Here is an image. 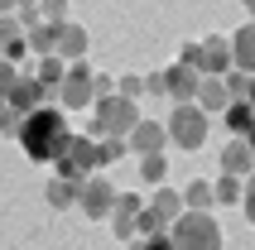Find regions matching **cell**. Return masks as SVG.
Here are the masks:
<instances>
[{
    "mask_svg": "<svg viewBox=\"0 0 255 250\" xmlns=\"http://www.w3.org/2000/svg\"><path fill=\"white\" fill-rule=\"evenodd\" d=\"M19 5H39V0H19Z\"/></svg>",
    "mask_w": 255,
    "mask_h": 250,
    "instance_id": "42",
    "label": "cell"
},
{
    "mask_svg": "<svg viewBox=\"0 0 255 250\" xmlns=\"http://www.w3.org/2000/svg\"><path fill=\"white\" fill-rule=\"evenodd\" d=\"M0 58H5L10 68H19V63L29 58V39H24V34H14V39H5V43H0Z\"/></svg>",
    "mask_w": 255,
    "mask_h": 250,
    "instance_id": "26",
    "label": "cell"
},
{
    "mask_svg": "<svg viewBox=\"0 0 255 250\" xmlns=\"http://www.w3.org/2000/svg\"><path fill=\"white\" fill-rule=\"evenodd\" d=\"M212 193H217V207H236V202L246 197V178H236V173H217Z\"/></svg>",
    "mask_w": 255,
    "mask_h": 250,
    "instance_id": "21",
    "label": "cell"
},
{
    "mask_svg": "<svg viewBox=\"0 0 255 250\" xmlns=\"http://www.w3.org/2000/svg\"><path fill=\"white\" fill-rule=\"evenodd\" d=\"M34 77L48 87V97H58V87H63V77H68V63H63L58 53H48V58H39V63H34Z\"/></svg>",
    "mask_w": 255,
    "mask_h": 250,
    "instance_id": "16",
    "label": "cell"
},
{
    "mask_svg": "<svg viewBox=\"0 0 255 250\" xmlns=\"http://www.w3.org/2000/svg\"><path fill=\"white\" fill-rule=\"evenodd\" d=\"M68 159L77 164V173H82V178H92V173H101V168H106V159H101V139H92V135H72Z\"/></svg>",
    "mask_w": 255,
    "mask_h": 250,
    "instance_id": "10",
    "label": "cell"
},
{
    "mask_svg": "<svg viewBox=\"0 0 255 250\" xmlns=\"http://www.w3.org/2000/svg\"><path fill=\"white\" fill-rule=\"evenodd\" d=\"M169 241L173 250H227V231L212 212H183L169 226Z\"/></svg>",
    "mask_w": 255,
    "mask_h": 250,
    "instance_id": "2",
    "label": "cell"
},
{
    "mask_svg": "<svg viewBox=\"0 0 255 250\" xmlns=\"http://www.w3.org/2000/svg\"><path fill=\"white\" fill-rule=\"evenodd\" d=\"M246 101H251V111H255V77H251V92H246Z\"/></svg>",
    "mask_w": 255,
    "mask_h": 250,
    "instance_id": "39",
    "label": "cell"
},
{
    "mask_svg": "<svg viewBox=\"0 0 255 250\" xmlns=\"http://www.w3.org/2000/svg\"><path fill=\"white\" fill-rule=\"evenodd\" d=\"M19 82V68H10V63H0V101L10 97V87Z\"/></svg>",
    "mask_w": 255,
    "mask_h": 250,
    "instance_id": "35",
    "label": "cell"
},
{
    "mask_svg": "<svg viewBox=\"0 0 255 250\" xmlns=\"http://www.w3.org/2000/svg\"><path fill=\"white\" fill-rule=\"evenodd\" d=\"M246 144H251V154H255V130H251V135H246Z\"/></svg>",
    "mask_w": 255,
    "mask_h": 250,
    "instance_id": "41",
    "label": "cell"
},
{
    "mask_svg": "<svg viewBox=\"0 0 255 250\" xmlns=\"http://www.w3.org/2000/svg\"><path fill=\"white\" fill-rule=\"evenodd\" d=\"M135 231H140V236H164V231H169V222H164V217H159V212L144 202V212H140V222H135Z\"/></svg>",
    "mask_w": 255,
    "mask_h": 250,
    "instance_id": "24",
    "label": "cell"
},
{
    "mask_svg": "<svg viewBox=\"0 0 255 250\" xmlns=\"http://www.w3.org/2000/svg\"><path fill=\"white\" fill-rule=\"evenodd\" d=\"M14 5H19V0H0V19H5V14H14Z\"/></svg>",
    "mask_w": 255,
    "mask_h": 250,
    "instance_id": "38",
    "label": "cell"
},
{
    "mask_svg": "<svg viewBox=\"0 0 255 250\" xmlns=\"http://www.w3.org/2000/svg\"><path fill=\"white\" fill-rule=\"evenodd\" d=\"M43 202H48L53 212L77 207V183H68V178H48V188H43Z\"/></svg>",
    "mask_w": 255,
    "mask_h": 250,
    "instance_id": "19",
    "label": "cell"
},
{
    "mask_svg": "<svg viewBox=\"0 0 255 250\" xmlns=\"http://www.w3.org/2000/svg\"><path fill=\"white\" fill-rule=\"evenodd\" d=\"M5 101H10L19 116H29V111H39V106H48V87L29 72V77H19V82L10 87V97H5Z\"/></svg>",
    "mask_w": 255,
    "mask_h": 250,
    "instance_id": "9",
    "label": "cell"
},
{
    "mask_svg": "<svg viewBox=\"0 0 255 250\" xmlns=\"http://www.w3.org/2000/svg\"><path fill=\"white\" fill-rule=\"evenodd\" d=\"M183 207H188V212H212V207H217L212 183H207V178H193V183L183 188Z\"/></svg>",
    "mask_w": 255,
    "mask_h": 250,
    "instance_id": "20",
    "label": "cell"
},
{
    "mask_svg": "<svg viewBox=\"0 0 255 250\" xmlns=\"http://www.w3.org/2000/svg\"><path fill=\"white\" fill-rule=\"evenodd\" d=\"M207 125H212V116H202L193 101H178L169 111V121H164V130H169V144L183 154H198L202 144H207Z\"/></svg>",
    "mask_w": 255,
    "mask_h": 250,
    "instance_id": "3",
    "label": "cell"
},
{
    "mask_svg": "<svg viewBox=\"0 0 255 250\" xmlns=\"http://www.w3.org/2000/svg\"><path fill=\"white\" fill-rule=\"evenodd\" d=\"M140 178L149 183V188H164V183H169V154H144L140 159Z\"/></svg>",
    "mask_w": 255,
    "mask_h": 250,
    "instance_id": "23",
    "label": "cell"
},
{
    "mask_svg": "<svg viewBox=\"0 0 255 250\" xmlns=\"http://www.w3.org/2000/svg\"><path fill=\"white\" fill-rule=\"evenodd\" d=\"M222 82H227L231 101H246V92H251V77H246V72H236V68H231L227 77H222Z\"/></svg>",
    "mask_w": 255,
    "mask_h": 250,
    "instance_id": "31",
    "label": "cell"
},
{
    "mask_svg": "<svg viewBox=\"0 0 255 250\" xmlns=\"http://www.w3.org/2000/svg\"><path fill=\"white\" fill-rule=\"evenodd\" d=\"M144 97H169V92H164V72H149V77H144Z\"/></svg>",
    "mask_w": 255,
    "mask_h": 250,
    "instance_id": "37",
    "label": "cell"
},
{
    "mask_svg": "<svg viewBox=\"0 0 255 250\" xmlns=\"http://www.w3.org/2000/svg\"><path fill=\"white\" fill-rule=\"evenodd\" d=\"M198 72L188 68V63H169V68H164V92H169L173 97V106H178V101H193L198 97Z\"/></svg>",
    "mask_w": 255,
    "mask_h": 250,
    "instance_id": "12",
    "label": "cell"
},
{
    "mask_svg": "<svg viewBox=\"0 0 255 250\" xmlns=\"http://www.w3.org/2000/svg\"><path fill=\"white\" fill-rule=\"evenodd\" d=\"M222 173H236V178H251L255 173V154H251V144L241 135H231L222 144Z\"/></svg>",
    "mask_w": 255,
    "mask_h": 250,
    "instance_id": "13",
    "label": "cell"
},
{
    "mask_svg": "<svg viewBox=\"0 0 255 250\" xmlns=\"http://www.w3.org/2000/svg\"><path fill=\"white\" fill-rule=\"evenodd\" d=\"M87 48H92V39H87V29H82V24H72V19H68V24L58 29V48H53V53L63 58V63H77V58H87Z\"/></svg>",
    "mask_w": 255,
    "mask_h": 250,
    "instance_id": "15",
    "label": "cell"
},
{
    "mask_svg": "<svg viewBox=\"0 0 255 250\" xmlns=\"http://www.w3.org/2000/svg\"><path fill=\"white\" fill-rule=\"evenodd\" d=\"M135 222H140V217H135V212H111V231H116V241H135L140 236V231H135Z\"/></svg>",
    "mask_w": 255,
    "mask_h": 250,
    "instance_id": "25",
    "label": "cell"
},
{
    "mask_svg": "<svg viewBox=\"0 0 255 250\" xmlns=\"http://www.w3.org/2000/svg\"><path fill=\"white\" fill-rule=\"evenodd\" d=\"M222 125H227V130H231V135H251V130H255V111H251V101H231V106H227V111H222Z\"/></svg>",
    "mask_w": 255,
    "mask_h": 250,
    "instance_id": "18",
    "label": "cell"
},
{
    "mask_svg": "<svg viewBox=\"0 0 255 250\" xmlns=\"http://www.w3.org/2000/svg\"><path fill=\"white\" fill-rule=\"evenodd\" d=\"M43 24H68V0H39Z\"/></svg>",
    "mask_w": 255,
    "mask_h": 250,
    "instance_id": "29",
    "label": "cell"
},
{
    "mask_svg": "<svg viewBox=\"0 0 255 250\" xmlns=\"http://www.w3.org/2000/svg\"><path fill=\"white\" fill-rule=\"evenodd\" d=\"M19 121H24V116L14 111L10 101H0V135H5V139H19Z\"/></svg>",
    "mask_w": 255,
    "mask_h": 250,
    "instance_id": "27",
    "label": "cell"
},
{
    "mask_svg": "<svg viewBox=\"0 0 255 250\" xmlns=\"http://www.w3.org/2000/svg\"><path fill=\"white\" fill-rule=\"evenodd\" d=\"M126 144H130V154H169V130H164V121H140L135 130L126 135Z\"/></svg>",
    "mask_w": 255,
    "mask_h": 250,
    "instance_id": "7",
    "label": "cell"
},
{
    "mask_svg": "<svg viewBox=\"0 0 255 250\" xmlns=\"http://www.w3.org/2000/svg\"><path fill=\"white\" fill-rule=\"evenodd\" d=\"M106 97H116V77L97 72V77H92V101H106Z\"/></svg>",
    "mask_w": 255,
    "mask_h": 250,
    "instance_id": "34",
    "label": "cell"
},
{
    "mask_svg": "<svg viewBox=\"0 0 255 250\" xmlns=\"http://www.w3.org/2000/svg\"><path fill=\"white\" fill-rule=\"evenodd\" d=\"M58 29H63V24H34V29H24V39H29V53L48 58V53L58 48Z\"/></svg>",
    "mask_w": 255,
    "mask_h": 250,
    "instance_id": "22",
    "label": "cell"
},
{
    "mask_svg": "<svg viewBox=\"0 0 255 250\" xmlns=\"http://www.w3.org/2000/svg\"><path fill=\"white\" fill-rule=\"evenodd\" d=\"M198 72H202V77H227V72H231V39H227V34H207V39H202Z\"/></svg>",
    "mask_w": 255,
    "mask_h": 250,
    "instance_id": "8",
    "label": "cell"
},
{
    "mask_svg": "<svg viewBox=\"0 0 255 250\" xmlns=\"http://www.w3.org/2000/svg\"><path fill=\"white\" fill-rule=\"evenodd\" d=\"M116 97H126V101H140V97H144V77H135V72L116 77Z\"/></svg>",
    "mask_w": 255,
    "mask_h": 250,
    "instance_id": "28",
    "label": "cell"
},
{
    "mask_svg": "<svg viewBox=\"0 0 255 250\" xmlns=\"http://www.w3.org/2000/svg\"><path fill=\"white\" fill-rule=\"evenodd\" d=\"M149 207H154V212H159V217H164L169 226H173V222H178V217L188 212V207H183V193H178V188H154Z\"/></svg>",
    "mask_w": 255,
    "mask_h": 250,
    "instance_id": "17",
    "label": "cell"
},
{
    "mask_svg": "<svg viewBox=\"0 0 255 250\" xmlns=\"http://www.w3.org/2000/svg\"><path fill=\"white\" fill-rule=\"evenodd\" d=\"M241 5H246V14H251V19H255V0H241Z\"/></svg>",
    "mask_w": 255,
    "mask_h": 250,
    "instance_id": "40",
    "label": "cell"
},
{
    "mask_svg": "<svg viewBox=\"0 0 255 250\" xmlns=\"http://www.w3.org/2000/svg\"><path fill=\"white\" fill-rule=\"evenodd\" d=\"M92 63L87 58H77V63H68V77H63V87H58V106L63 111H87L92 106Z\"/></svg>",
    "mask_w": 255,
    "mask_h": 250,
    "instance_id": "5",
    "label": "cell"
},
{
    "mask_svg": "<svg viewBox=\"0 0 255 250\" xmlns=\"http://www.w3.org/2000/svg\"><path fill=\"white\" fill-rule=\"evenodd\" d=\"M126 154H130V144H126L121 135H106V139H101V159H106V164H116V159H126Z\"/></svg>",
    "mask_w": 255,
    "mask_h": 250,
    "instance_id": "30",
    "label": "cell"
},
{
    "mask_svg": "<svg viewBox=\"0 0 255 250\" xmlns=\"http://www.w3.org/2000/svg\"><path fill=\"white\" fill-rule=\"evenodd\" d=\"M130 250H173V241H169V231H164V236H135Z\"/></svg>",
    "mask_w": 255,
    "mask_h": 250,
    "instance_id": "33",
    "label": "cell"
},
{
    "mask_svg": "<svg viewBox=\"0 0 255 250\" xmlns=\"http://www.w3.org/2000/svg\"><path fill=\"white\" fill-rule=\"evenodd\" d=\"M72 144V125H68V111L63 106H39V111H29L24 121H19V149H24V159H34V164H58L63 154H68Z\"/></svg>",
    "mask_w": 255,
    "mask_h": 250,
    "instance_id": "1",
    "label": "cell"
},
{
    "mask_svg": "<svg viewBox=\"0 0 255 250\" xmlns=\"http://www.w3.org/2000/svg\"><path fill=\"white\" fill-rule=\"evenodd\" d=\"M116 183L111 178H101V173H92V178L77 183V212H87L92 222H111V212H116Z\"/></svg>",
    "mask_w": 255,
    "mask_h": 250,
    "instance_id": "4",
    "label": "cell"
},
{
    "mask_svg": "<svg viewBox=\"0 0 255 250\" xmlns=\"http://www.w3.org/2000/svg\"><path fill=\"white\" fill-rule=\"evenodd\" d=\"M92 111H97V121L106 125V135H121L126 139L135 125L144 121L140 116V101H126V97H106V101H92Z\"/></svg>",
    "mask_w": 255,
    "mask_h": 250,
    "instance_id": "6",
    "label": "cell"
},
{
    "mask_svg": "<svg viewBox=\"0 0 255 250\" xmlns=\"http://www.w3.org/2000/svg\"><path fill=\"white\" fill-rule=\"evenodd\" d=\"M193 106H198L202 116H222V111L231 106L227 82H222V77H202V82H198V97H193Z\"/></svg>",
    "mask_w": 255,
    "mask_h": 250,
    "instance_id": "14",
    "label": "cell"
},
{
    "mask_svg": "<svg viewBox=\"0 0 255 250\" xmlns=\"http://www.w3.org/2000/svg\"><path fill=\"white\" fill-rule=\"evenodd\" d=\"M178 63H188V68L198 72V63H202V39H188L183 48H178ZM198 77H202V72H198Z\"/></svg>",
    "mask_w": 255,
    "mask_h": 250,
    "instance_id": "32",
    "label": "cell"
},
{
    "mask_svg": "<svg viewBox=\"0 0 255 250\" xmlns=\"http://www.w3.org/2000/svg\"><path fill=\"white\" fill-rule=\"evenodd\" d=\"M231 39V68L246 72V77H255V19H246L236 34H227Z\"/></svg>",
    "mask_w": 255,
    "mask_h": 250,
    "instance_id": "11",
    "label": "cell"
},
{
    "mask_svg": "<svg viewBox=\"0 0 255 250\" xmlns=\"http://www.w3.org/2000/svg\"><path fill=\"white\" fill-rule=\"evenodd\" d=\"M241 207H246V222L255 226V173L246 178V197H241Z\"/></svg>",
    "mask_w": 255,
    "mask_h": 250,
    "instance_id": "36",
    "label": "cell"
}]
</instances>
